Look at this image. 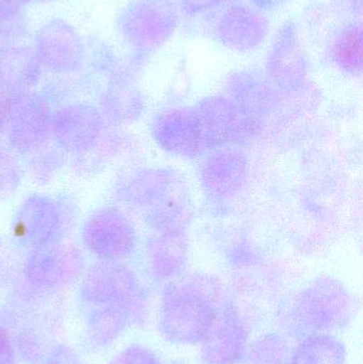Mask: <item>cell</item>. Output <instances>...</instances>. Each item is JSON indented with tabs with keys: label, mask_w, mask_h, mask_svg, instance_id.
Here are the masks:
<instances>
[{
	"label": "cell",
	"mask_w": 363,
	"mask_h": 364,
	"mask_svg": "<svg viewBox=\"0 0 363 364\" xmlns=\"http://www.w3.org/2000/svg\"><path fill=\"white\" fill-rule=\"evenodd\" d=\"M104 114L109 119L119 124L138 121L144 112L143 98L136 93H123L111 96L104 106Z\"/></svg>",
	"instance_id": "cell-22"
},
{
	"label": "cell",
	"mask_w": 363,
	"mask_h": 364,
	"mask_svg": "<svg viewBox=\"0 0 363 364\" xmlns=\"http://www.w3.org/2000/svg\"><path fill=\"white\" fill-rule=\"evenodd\" d=\"M102 113L85 104L70 105L53 117L51 132L59 147L72 154H85L93 149L102 134Z\"/></svg>",
	"instance_id": "cell-12"
},
{
	"label": "cell",
	"mask_w": 363,
	"mask_h": 364,
	"mask_svg": "<svg viewBox=\"0 0 363 364\" xmlns=\"http://www.w3.org/2000/svg\"><path fill=\"white\" fill-rule=\"evenodd\" d=\"M14 358L8 333L0 326V364H11Z\"/></svg>",
	"instance_id": "cell-28"
},
{
	"label": "cell",
	"mask_w": 363,
	"mask_h": 364,
	"mask_svg": "<svg viewBox=\"0 0 363 364\" xmlns=\"http://www.w3.org/2000/svg\"><path fill=\"white\" fill-rule=\"evenodd\" d=\"M288 0H253L256 6L264 10H272V9L279 8L283 6Z\"/></svg>",
	"instance_id": "cell-29"
},
{
	"label": "cell",
	"mask_w": 363,
	"mask_h": 364,
	"mask_svg": "<svg viewBox=\"0 0 363 364\" xmlns=\"http://www.w3.org/2000/svg\"><path fill=\"white\" fill-rule=\"evenodd\" d=\"M109 364H161L157 355L142 346H132L114 357Z\"/></svg>",
	"instance_id": "cell-24"
},
{
	"label": "cell",
	"mask_w": 363,
	"mask_h": 364,
	"mask_svg": "<svg viewBox=\"0 0 363 364\" xmlns=\"http://www.w3.org/2000/svg\"><path fill=\"white\" fill-rule=\"evenodd\" d=\"M18 162L10 154L0 151V201L10 197L21 183Z\"/></svg>",
	"instance_id": "cell-23"
},
{
	"label": "cell",
	"mask_w": 363,
	"mask_h": 364,
	"mask_svg": "<svg viewBox=\"0 0 363 364\" xmlns=\"http://www.w3.org/2000/svg\"><path fill=\"white\" fill-rule=\"evenodd\" d=\"M269 80L289 102L313 97V85L307 79V61L293 23L277 33L269 53Z\"/></svg>",
	"instance_id": "cell-6"
},
{
	"label": "cell",
	"mask_w": 363,
	"mask_h": 364,
	"mask_svg": "<svg viewBox=\"0 0 363 364\" xmlns=\"http://www.w3.org/2000/svg\"><path fill=\"white\" fill-rule=\"evenodd\" d=\"M46 364H85L68 348H59L49 357Z\"/></svg>",
	"instance_id": "cell-26"
},
{
	"label": "cell",
	"mask_w": 363,
	"mask_h": 364,
	"mask_svg": "<svg viewBox=\"0 0 363 364\" xmlns=\"http://www.w3.org/2000/svg\"><path fill=\"white\" fill-rule=\"evenodd\" d=\"M228 97L258 123L278 110L283 94L260 75L251 72H237L227 81Z\"/></svg>",
	"instance_id": "cell-14"
},
{
	"label": "cell",
	"mask_w": 363,
	"mask_h": 364,
	"mask_svg": "<svg viewBox=\"0 0 363 364\" xmlns=\"http://www.w3.org/2000/svg\"><path fill=\"white\" fill-rule=\"evenodd\" d=\"M358 311L349 289L336 278L322 276L296 293L279 310V326L290 337L303 340L345 328Z\"/></svg>",
	"instance_id": "cell-2"
},
{
	"label": "cell",
	"mask_w": 363,
	"mask_h": 364,
	"mask_svg": "<svg viewBox=\"0 0 363 364\" xmlns=\"http://www.w3.org/2000/svg\"><path fill=\"white\" fill-rule=\"evenodd\" d=\"M224 303L223 286L215 276L194 274L175 280L162 294L160 333L170 343H202Z\"/></svg>",
	"instance_id": "cell-1"
},
{
	"label": "cell",
	"mask_w": 363,
	"mask_h": 364,
	"mask_svg": "<svg viewBox=\"0 0 363 364\" xmlns=\"http://www.w3.org/2000/svg\"><path fill=\"white\" fill-rule=\"evenodd\" d=\"M61 213L50 198L42 195L28 197L17 212L14 233L34 248L53 243L61 229Z\"/></svg>",
	"instance_id": "cell-13"
},
{
	"label": "cell",
	"mask_w": 363,
	"mask_h": 364,
	"mask_svg": "<svg viewBox=\"0 0 363 364\" xmlns=\"http://www.w3.org/2000/svg\"><path fill=\"white\" fill-rule=\"evenodd\" d=\"M249 174L246 155L236 147L215 149L200 164V186L209 198L229 200L244 188Z\"/></svg>",
	"instance_id": "cell-10"
},
{
	"label": "cell",
	"mask_w": 363,
	"mask_h": 364,
	"mask_svg": "<svg viewBox=\"0 0 363 364\" xmlns=\"http://www.w3.org/2000/svg\"><path fill=\"white\" fill-rule=\"evenodd\" d=\"M121 200L144 213L153 231L185 229L192 213L191 195L183 175L168 168L129 173L119 184Z\"/></svg>",
	"instance_id": "cell-3"
},
{
	"label": "cell",
	"mask_w": 363,
	"mask_h": 364,
	"mask_svg": "<svg viewBox=\"0 0 363 364\" xmlns=\"http://www.w3.org/2000/svg\"><path fill=\"white\" fill-rule=\"evenodd\" d=\"M134 321L131 314L123 308L100 307L92 316L89 323V335L92 341L97 346H107L114 341Z\"/></svg>",
	"instance_id": "cell-19"
},
{
	"label": "cell",
	"mask_w": 363,
	"mask_h": 364,
	"mask_svg": "<svg viewBox=\"0 0 363 364\" xmlns=\"http://www.w3.org/2000/svg\"><path fill=\"white\" fill-rule=\"evenodd\" d=\"M244 356L249 364H287L290 357L289 342L281 333H264L251 342Z\"/></svg>",
	"instance_id": "cell-21"
},
{
	"label": "cell",
	"mask_w": 363,
	"mask_h": 364,
	"mask_svg": "<svg viewBox=\"0 0 363 364\" xmlns=\"http://www.w3.org/2000/svg\"><path fill=\"white\" fill-rule=\"evenodd\" d=\"M81 294L87 303L99 307L123 308L136 322L146 316V295L136 274L114 261L92 267L83 279Z\"/></svg>",
	"instance_id": "cell-4"
},
{
	"label": "cell",
	"mask_w": 363,
	"mask_h": 364,
	"mask_svg": "<svg viewBox=\"0 0 363 364\" xmlns=\"http://www.w3.org/2000/svg\"><path fill=\"white\" fill-rule=\"evenodd\" d=\"M269 32V21L257 11L236 6L226 11L217 23L220 42L234 51H251L257 48Z\"/></svg>",
	"instance_id": "cell-15"
},
{
	"label": "cell",
	"mask_w": 363,
	"mask_h": 364,
	"mask_svg": "<svg viewBox=\"0 0 363 364\" xmlns=\"http://www.w3.org/2000/svg\"><path fill=\"white\" fill-rule=\"evenodd\" d=\"M363 33L360 25H353L341 32L334 46V58L341 70L347 74L362 72Z\"/></svg>",
	"instance_id": "cell-20"
},
{
	"label": "cell",
	"mask_w": 363,
	"mask_h": 364,
	"mask_svg": "<svg viewBox=\"0 0 363 364\" xmlns=\"http://www.w3.org/2000/svg\"><path fill=\"white\" fill-rule=\"evenodd\" d=\"M151 134L163 151L176 157L192 159L208 151L194 107L158 113L151 124Z\"/></svg>",
	"instance_id": "cell-8"
},
{
	"label": "cell",
	"mask_w": 363,
	"mask_h": 364,
	"mask_svg": "<svg viewBox=\"0 0 363 364\" xmlns=\"http://www.w3.org/2000/svg\"><path fill=\"white\" fill-rule=\"evenodd\" d=\"M9 122V141L13 149L19 153H30L40 149L48 138L53 115L46 104L31 100L21 106L14 105Z\"/></svg>",
	"instance_id": "cell-16"
},
{
	"label": "cell",
	"mask_w": 363,
	"mask_h": 364,
	"mask_svg": "<svg viewBox=\"0 0 363 364\" xmlns=\"http://www.w3.org/2000/svg\"><path fill=\"white\" fill-rule=\"evenodd\" d=\"M82 240L96 256L106 261H117L134 250L136 235L125 214L114 208H102L85 220Z\"/></svg>",
	"instance_id": "cell-7"
},
{
	"label": "cell",
	"mask_w": 363,
	"mask_h": 364,
	"mask_svg": "<svg viewBox=\"0 0 363 364\" xmlns=\"http://www.w3.org/2000/svg\"><path fill=\"white\" fill-rule=\"evenodd\" d=\"M173 364H183V363H173Z\"/></svg>",
	"instance_id": "cell-30"
},
{
	"label": "cell",
	"mask_w": 363,
	"mask_h": 364,
	"mask_svg": "<svg viewBox=\"0 0 363 364\" xmlns=\"http://www.w3.org/2000/svg\"><path fill=\"white\" fill-rule=\"evenodd\" d=\"M249 322L234 303L225 301L202 341L200 357L206 364H234L244 357Z\"/></svg>",
	"instance_id": "cell-9"
},
{
	"label": "cell",
	"mask_w": 363,
	"mask_h": 364,
	"mask_svg": "<svg viewBox=\"0 0 363 364\" xmlns=\"http://www.w3.org/2000/svg\"><path fill=\"white\" fill-rule=\"evenodd\" d=\"M226 0H181L183 9L190 14H197L223 4Z\"/></svg>",
	"instance_id": "cell-27"
},
{
	"label": "cell",
	"mask_w": 363,
	"mask_h": 364,
	"mask_svg": "<svg viewBox=\"0 0 363 364\" xmlns=\"http://www.w3.org/2000/svg\"><path fill=\"white\" fill-rule=\"evenodd\" d=\"M82 267V256L75 246L50 243L36 248L30 255L26 276L40 288H60L74 282Z\"/></svg>",
	"instance_id": "cell-11"
},
{
	"label": "cell",
	"mask_w": 363,
	"mask_h": 364,
	"mask_svg": "<svg viewBox=\"0 0 363 364\" xmlns=\"http://www.w3.org/2000/svg\"><path fill=\"white\" fill-rule=\"evenodd\" d=\"M62 166L61 155L57 153H47L40 156L33 166V175L40 181H50Z\"/></svg>",
	"instance_id": "cell-25"
},
{
	"label": "cell",
	"mask_w": 363,
	"mask_h": 364,
	"mask_svg": "<svg viewBox=\"0 0 363 364\" xmlns=\"http://www.w3.org/2000/svg\"><path fill=\"white\" fill-rule=\"evenodd\" d=\"M345 344L330 333L304 338L290 355L287 364H347Z\"/></svg>",
	"instance_id": "cell-18"
},
{
	"label": "cell",
	"mask_w": 363,
	"mask_h": 364,
	"mask_svg": "<svg viewBox=\"0 0 363 364\" xmlns=\"http://www.w3.org/2000/svg\"><path fill=\"white\" fill-rule=\"evenodd\" d=\"M207 149L234 147L257 138L262 125L241 110L228 96H208L194 106Z\"/></svg>",
	"instance_id": "cell-5"
},
{
	"label": "cell",
	"mask_w": 363,
	"mask_h": 364,
	"mask_svg": "<svg viewBox=\"0 0 363 364\" xmlns=\"http://www.w3.org/2000/svg\"><path fill=\"white\" fill-rule=\"evenodd\" d=\"M149 267L153 277L161 282L175 280L188 262L189 242L185 229L155 231L147 247Z\"/></svg>",
	"instance_id": "cell-17"
}]
</instances>
